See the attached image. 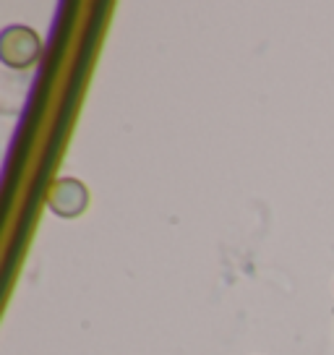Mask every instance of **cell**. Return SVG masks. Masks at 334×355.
Masks as SVG:
<instances>
[{"mask_svg": "<svg viewBox=\"0 0 334 355\" xmlns=\"http://www.w3.org/2000/svg\"><path fill=\"white\" fill-rule=\"evenodd\" d=\"M45 42L37 29L26 24H8L0 32V60L11 71H32L42 58Z\"/></svg>", "mask_w": 334, "mask_h": 355, "instance_id": "1", "label": "cell"}, {"mask_svg": "<svg viewBox=\"0 0 334 355\" xmlns=\"http://www.w3.org/2000/svg\"><path fill=\"white\" fill-rule=\"evenodd\" d=\"M89 189L78 178H55L47 191V209L60 220H78L89 209Z\"/></svg>", "mask_w": 334, "mask_h": 355, "instance_id": "2", "label": "cell"}]
</instances>
